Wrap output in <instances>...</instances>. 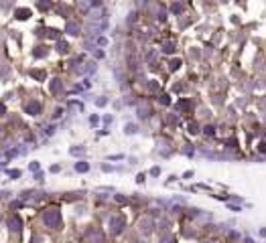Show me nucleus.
<instances>
[{"mask_svg":"<svg viewBox=\"0 0 266 243\" xmlns=\"http://www.w3.org/2000/svg\"><path fill=\"white\" fill-rule=\"evenodd\" d=\"M45 223H47L49 227L59 225V211H57V209H49V211L45 213Z\"/></svg>","mask_w":266,"mask_h":243,"instance_id":"1","label":"nucleus"},{"mask_svg":"<svg viewBox=\"0 0 266 243\" xmlns=\"http://www.w3.org/2000/svg\"><path fill=\"white\" fill-rule=\"evenodd\" d=\"M29 16H31V10H29V8H18V10H16V18H18V20H27Z\"/></svg>","mask_w":266,"mask_h":243,"instance_id":"2","label":"nucleus"},{"mask_svg":"<svg viewBox=\"0 0 266 243\" xmlns=\"http://www.w3.org/2000/svg\"><path fill=\"white\" fill-rule=\"evenodd\" d=\"M27 112H29V114H31V116H37V114H39V112H41V105H39V103H35V101H33V103H29V105H27Z\"/></svg>","mask_w":266,"mask_h":243,"instance_id":"3","label":"nucleus"},{"mask_svg":"<svg viewBox=\"0 0 266 243\" xmlns=\"http://www.w3.org/2000/svg\"><path fill=\"white\" fill-rule=\"evenodd\" d=\"M10 229H12V231H18V229H20V221H18V217H12V219H10Z\"/></svg>","mask_w":266,"mask_h":243,"instance_id":"4","label":"nucleus"},{"mask_svg":"<svg viewBox=\"0 0 266 243\" xmlns=\"http://www.w3.org/2000/svg\"><path fill=\"white\" fill-rule=\"evenodd\" d=\"M87 168H90V164H87V162H79V164L75 166V170H77V172H85Z\"/></svg>","mask_w":266,"mask_h":243,"instance_id":"5","label":"nucleus"},{"mask_svg":"<svg viewBox=\"0 0 266 243\" xmlns=\"http://www.w3.org/2000/svg\"><path fill=\"white\" fill-rule=\"evenodd\" d=\"M2 112H4V107H2V103H0V116H2Z\"/></svg>","mask_w":266,"mask_h":243,"instance_id":"6","label":"nucleus"}]
</instances>
